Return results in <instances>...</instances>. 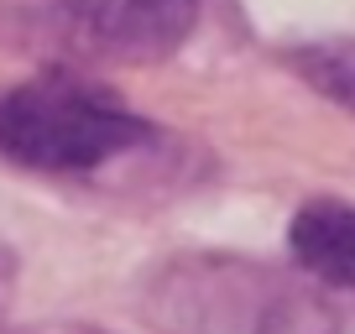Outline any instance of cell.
I'll list each match as a JSON object with an SVG mask.
<instances>
[{"instance_id": "4", "label": "cell", "mask_w": 355, "mask_h": 334, "mask_svg": "<svg viewBox=\"0 0 355 334\" xmlns=\"http://www.w3.org/2000/svg\"><path fill=\"white\" fill-rule=\"evenodd\" d=\"M288 245L303 277L355 292V204L309 199L288 225Z\"/></svg>"}, {"instance_id": "6", "label": "cell", "mask_w": 355, "mask_h": 334, "mask_svg": "<svg viewBox=\"0 0 355 334\" xmlns=\"http://www.w3.org/2000/svg\"><path fill=\"white\" fill-rule=\"evenodd\" d=\"M16 277H21V267H16V251H11V245H0V324H6V313H11Z\"/></svg>"}, {"instance_id": "2", "label": "cell", "mask_w": 355, "mask_h": 334, "mask_svg": "<svg viewBox=\"0 0 355 334\" xmlns=\"http://www.w3.org/2000/svg\"><path fill=\"white\" fill-rule=\"evenodd\" d=\"M204 0H0V53L53 68H146L173 58Z\"/></svg>"}, {"instance_id": "1", "label": "cell", "mask_w": 355, "mask_h": 334, "mask_svg": "<svg viewBox=\"0 0 355 334\" xmlns=\"http://www.w3.org/2000/svg\"><path fill=\"white\" fill-rule=\"evenodd\" d=\"M136 319L157 334H355V303L288 267L183 251L141 277Z\"/></svg>"}, {"instance_id": "3", "label": "cell", "mask_w": 355, "mask_h": 334, "mask_svg": "<svg viewBox=\"0 0 355 334\" xmlns=\"http://www.w3.org/2000/svg\"><path fill=\"white\" fill-rule=\"evenodd\" d=\"M157 125L131 115L110 89L73 73H42L0 100V157L26 173L89 178L141 157Z\"/></svg>"}, {"instance_id": "7", "label": "cell", "mask_w": 355, "mask_h": 334, "mask_svg": "<svg viewBox=\"0 0 355 334\" xmlns=\"http://www.w3.org/2000/svg\"><path fill=\"white\" fill-rule=\"evenodd\" d=\"M21 334H105V329H94V324H73V319H53V324H32V329H21Z\"/></svg>"}, {"instance_id": "5", "label": "cell", "mask_w": 355, "mask_h": 334, "mask_svg": "<svg viewBox=\"0 0 355 334\" xmlns=\"http://www.w3.org/2000/svg\"><path fill=\"white\" fill-rule=\"evenodd\" d=\"M282 63L309 84L313 94L334 100L355 115V37H324V42H298L282 53Z\"/></svg>"}]
</instances>
